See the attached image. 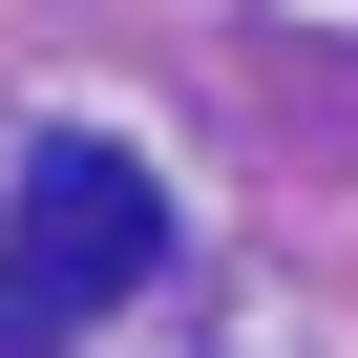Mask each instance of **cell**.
<instances>
[{"label":"cell","instance_id":"cell-1","mask_svg":"<svg viewBox=\"0 0 358 358\" xmlns=\"http://www.w3.org/2000/svg\"><path fill=\"white\" fill-rule=\"evenodd\" d=\"M148 253H169V190L127 148H22V232H0V358H64L106 295H148Z\"/></svg>","mask_w":358,"mask_h":358}]
</instances>
